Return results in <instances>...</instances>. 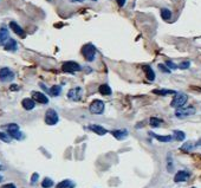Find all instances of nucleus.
Segmentation results:
<instances>
[{
	"label": "nucleus",
	"mask_w": 201,
	"mask_h": 188,
	"mask_svg": "<svg viewBox=\"0 0 201 188\" xmlns=\"http://www.w3.org/2000/svg\"><path fill=\"white\" fill-rule=\"evenodd\" d=\"M82 54L88 62H93L96 57V47L93 44H86L82 47Z\"/></svg>",
	"instance_id": "nucleus-1"
},
{
	"label": "nucleus",
	"mask_w": 201,
	"mask_h": 188,
	"mask_svg": "<svg viewBox=\"0 0 201 188\" xmlns=\"http://www.w3.org/2000/svg\"><path fill=\"white\" fill-rule=\"evenodd\" d=\"M104 108H105V104H104L103 101L95 99V101H93V103L90 104V106H89V110L93 115H100V114L104 113Z\"/></svg>",
	"instance_id": "nucleus-2"
},
{
	"label": "nucleus",
	"mask_w": 201,
	"mask_h": 188,
	"mask_svg": "<svg viewBox=\"0 0 201 188\" xmlns=\"http://www.w3.org/2000/svg\"><path fill=\"white\" fill-rule=\"evenodd\" d=\"M59 121V116L54 109H49L45 113V123L47 126H54Z\"/></svg>",
	"instance_id": "nucleus-3"
},
{
	"label": "nucleus",
	"mask_w": 201,
	"mask_h": 188,
	"mask_svg": "<svg viewBox=\"0 0 201 188\" xmlns=\"http://www.w3.org/2000/svg\"><path fill=\"white\" fill-rule=\"evenodd\" d=\"M188 101V96L186 94H176L175 97L173 98V101L170 102L171 108H181L186 104V102Z\"/></svg>",
	"instance_id": "nucleus-4"
},
{
	"label": "nucleus",
	"mask_w": 201,
	"mask_h": 188,
	"mask_svg": "<svg viewBox=\"0 0 201 188\" xmlns=\"http://www.w3.org/2000/svg\"><path fill=\"white\" fill-rule=\"evenodd\" d=\"M195 108L193 106H187V108H178V110L175 111V116L178 118H185V117H188V116H192L195 114Z\"/></svg>",
	"instance_id": "nucleus-5"
},
{
	"label": "nucleus",
	"mask_w": 201,
	"mask_h": 188,
	"mask_svg": "<svg viewBox=\"0 0 201 188\" xmlns=\"http://www.w3.org/2000/svg\"><path fill=\"white\" fill-rule=\"evenodd\" d=\"M62 70L64 72H70V74H75L77 71L82 70V66L76 63V62H65L62 65Z\"/></svg>",
	"instance_id": "nucleus-6"
},
{
	"label": "nucleus",
	"mask_w": 201,
	"mask_h": 188,
	"mask_svg": "<svg viewBox=\"0 0 201 188\" xmlns=\"http://www.w3.org/2000/svg\"><path fill=\"white\" fill-rule=\"evenodd\" d=\"M82 96H83V89L79 88V86H76V88H72L70 89L69 92H68V98L73 101V102H78L82 99Z\"/></svg>",
	"instance_id": "nucleus-7"
},
{
	"label": "nucleus",
	"mask_w": 201,
	"mask_h": 188,
	"mask_svg": "<svg viewBox=\"0 0 201 188\" xmlns=\"http://www.w3.org/2000/svg\"><path fill=\"white\" fill-rule=\"evenodd\" d=\"M14 79V72L8 68L0 69V81L4 83L11 82Z\"/></svg>",
	"instance_id": "nucleus-8"
},
{
	"label": "nucleus",
	"mask_w": 201,
	"mask_h": 188,
	"mask_svg": "<svg viewBox=\"0 0 201 188\" xmlns=\"http://www.w3.org/2000/svg\"><path fill=\"white\" fill-rule=\"evenodd\" d=\"M32 98L36 101V102H38L40 104H47L49 103V98L44 95V94H41V92H39V91H32Z\"/></svg>",
	"instance_id": "nucleus-9"
},
{
	"label": "nucleus",
	"mask_w": 201,
	"mask_h": 188,
	"mask_svg": "<svg viewBox=\"0 0 201 188\" xmlns=\"http://www.w3.org/2000/svg\"><path fill=\"white\" fill-rule=\"evenodd\" d=\"M10 27H11V30L13 31L16 34H18L19 37H22V38H25V31L23 30V27L20 26V25H18V24L16 23V22H11L10 23Z\"/></svg>",
	"instance_id": "nucleus-10"
},
{
	"label": "nucleus",
	"mask_w": 201,
	"mask_h": 188,
	"mask_svg": "<svg viewBox=\"0 0 201 188\" xmlns=\"http://www.w3.org/2000/svg\"><path fill=\"white\" fill-rule=\"evenodd\" d=\"M22 106L25 110H32L36 106V101L33 98H24L22 102Z\"/></svg>",
	"instance_id": "nucleus-11"
},
{
	"label": "nucleus",
	"mask_w": 201,
	"mask_h": 188,
	"mask_svg": "<svg viewBox=\"0 0 201 188\" xmlns=\"http://www.w3.org/2000/svg\"><path fill=\"white\" fill-rule=\"evenodd\" d=\"M88 128L90 129L91 131H93L95 134H97V135H105L107 133H108V130L107 129H104L103 127H100V126H97V124H91V126H89Z\"/></svg>",
	"instance_id": "nucleus-12"
},
{
	"label": "nucleus",
	"mask_w": 201,
	"mask_h": 188,
	"mask_svg": "<svg viewBox=\"0 0 201 188\" xmlns=\"http://www.w3.org/2000/svg\"><path fill=\"white\" fill-rule=\"evenodd\" d=\"M110 133H111V135L114 136L115 138H117V140H124V138L128 136V130H125V129L112 130V131H110Z\"/></svg>",
	"instance_id": "nucleus-13"
},
{
	"label": "nucleus",
	"mask_w": 201,
	"mask_h": 188,
	"mask_svg": "<svg viewBox=\"0 0 201 188\" xmlns=\"http://www.w3.org/2000/svg\"><path fill=\"white\" fill-rule=\"evenodd\" d=\"M188 178H189V173H188V172H186V170H180V172H178V173L175 174L174 181H175V182H183V181H186Z\"/></svg>",
	"instance_id": "nucleus-14"
},
{
	"label": "nucleus",
	"mask_w": 201,
	"mask_h": 188,
	"mask_svg": "<svg viewBox=\"0 0 201 188\" xmlns=\"http://www.w3.org/2000/svg\"><path fill=\"white\" fill-rule=\"evenodd\" d=\"M4 49L6 50V51H17V49H18V44H17V42L14 39H8L7 42L5 43V45H4Z\"/></svg>",
	"instance_id": "nucleus-15"
},
{
	"label": "nucleus",
	"mask_w": 201,
	"mask_h": 188,
	"mask_svg": "<svg viewBox=\"0 0 201 188\" xmlns=\"http://www.w3.org/2000/svg\"><path fill=\"white\" fill-rule=\"evenodd\" d=\"M143 71H144V74H146V78H147L148 81H150V82L154 81L156 76H155L154 70L150 68L149 65H144V66H143Z\"/></svg>",
	"instance_id": "nucleus-16"
},
{
	"label": "nucleus",
	"mask_w": 201,
	"mask_h": 188,
	"mask_svg": "<svg viewBox=\"0 0 201 188\" xmlns=\"http://www.w3.org/2000/svg\"><path fill=\"white\" fill-rule=\"evenodd\" d=\"M8 39V31L7 29H5V27H2V29H0V45H5V43L7 42Z\"/></svg>",
	"instance_id": "nucleus-17"
},
{
	"label": "nucleus",
	"mask_w": 201,
	"mask_h": 188,
	"mask_svg": "<svg viewBox=\"0 0 201 188\" xmlns=\"http://www.w3.org/2000/svg\"><path fill=\"white\" fill-rule=\"evenodd\" d=\"M98 91H100V95H103V96H109V95H111V88L109 86L108 84H102L100 85V88H98Z\"/></svg>",
	"instance_id": "nucleus-18"
},
{
	"label": "nucleus",
	"mask_w": 201,
	"mask_h": 188,
	"mask_svg": "<svg viewBox=\"0 0 201 188\" xmlns=\"http://www.w3.org/2000/svg\"><path fill=\"white\" fill-rule=\"evenodd\" d=\"M75 186H76L75 182H72L71 180H63L56 186V188H75Z\"/></svg>",
	"instance_id": "nucleus-19"
},
{
	"label": "nucleus",
	"mask_w": 201,
	"mask_h": 188,
	"mask_svg": "<svg viewBox=\"0 0 201 188\" xmlns=\"http://www.w3.org/2000/svg\"><path fill=\"white\" fill-rule=\"evenodd\" d=\"M149 135L153 136L154 138H156L157 141H160V142H170L171 140H173V137L170 135H166V136H161V135H156L154 133H149Z\"/></svg>",
	"instance_id": "nucleus-20"
},
{
	"label": "nucleus",
	"mask_w": 201,
	"mask_h": 188,
	"mask_svg": "<svg viewBox=\"0 0 201 188\" xmlns=\"http://www.w3.org/2000/svg\"><path fill=\"white\" fill-rule=\"evenodd\" d=\"M7 134L12 138H14V140H23L24 138V134L18 129V130H12V131H7Z\"/></svg>",
	"instance_id": "nucleus-21"
},
{
	"label": "nucleus",
	"mask_w": 201,
	"mask_h": 188,
	"mask_svg": "<svg viewBox=\"0 0 201 188\" xmlns=\"http://www.w3.org/2000/svg\"><path fill=\"white\" fill-rule=\"evenodd\" d=\"M173 137L176 140V141H183L186 138V134L183 131H181V130H174L173 131Z\"/></svg>",
	"instance_id": "nucleus-22"
},
{
	"label": "nucleus",
	"mask_w": 201,
	"mask_h": 188,
	"mask_svg": "<svg viewBox=\"0 0 201 188\" xmlns=\"http://www.w3.org/2000/svg\"><path fill=\"white\" fill-rule=\"evenodd\" d=\"M49 92H50V95L51 96H53V97H57V96H59L61 95V92H62V86H59V85H53L50 90H49Z\"/></svg>",
	"instance_id": "nucleus-23"
},
{
	"label": "nucleus",
	"mask_w": 201,
	"mask_h": 188,
	"mask_svg": "<svg viewBox=\"0 0 201 188\" xmlns=\"http://www.w3.org/2000/svg\"><path fill=\"white\" fill-rule=\"evenodd\" d=\"M161 18L163 20H169L171 18V11L168 8H161Z\"/></svg>",
	"instance_id": "nucleus-24"
},
{
	"label": "nucleus",
	"mask_w": 201,
	"mask_h": 188,
	"mask_svg": "<svg viewBox=\"0 0 201 188\" xmlns=\"http://www.w3.org/2000/svg\"><path fill=\"white\" fill-rule=\"evenodd\" d=\"M149 123H150V127H153V128H159V127L161 126V123H162V120H160V118H157V117H152V118L149 120Z\"/></svg>",
	"instance_id": "nucleus-25"
},
{
	"label": "nucleus",
	"mask_w": 201,
	"mask_h": 188,
	"mask_svg": "<svg viewBox=\"0 0 201 188\" xmlns=\"http://www.w3.org/2000/svg\"><path fill=\"white\" fill-rule=\"evenodd\" d=\"M155 95H160V96H166V95H170V94H173V95H176V92L173 90H164V89H161V90H153Z\"/></svg>",
	"instance_id": "nucleus-26"
},
{
	"label": "nucleus",
	"mask_w": 201,
	"mask_h": 188,
	"mask_svg": "<svg viewBox=\"0 0 201 188\" xmlns=\"http://www.w3.org/2000/svg\"><path fill=\"white\" fill-rule=\"evenodd\" d=\"M53 186V181L51 180L50 178H45L43 182H41V187L43 188H50Z\"/></svg>",
	"instance_id": "nucleus-27"
},
{
	"label": "nucleus",
	"mask_w": 201,
	"mask_h": 188,
	"mask_svg": "<svg viewBox=\"0 0 201 188\" xmlns=\"http://www.w3.org/2000/svg\"><path fill=\"white\" fill-rule=\"evenodd\" d=\"M0 140L4 141V142H6V143H10L11 142V140H12V137L8 135V134H6V133L0 131Z\"/></svg>",
	"instance_id": "nucleus-28"
},
{
	"label": "nucleus",
	"mask_w": 201,
	"mask_h": 188,
	"mask_svg": "<svg viewBox=\"0 0 201 188\" xmlns=\"http://www.w3.org/2000/svg\"><path fill=\"white\" fill-rule=\"evenodd\" d=\"M5 128L7 129V131H12V130H18L19 129V126L17 123H10V124H6Z\"/></svg>",
	"instance_id": "nucleus-29"
},
{
	"label": "nucleus",
	"mask_w": 201,
	"mask_h": 188,
	"mask_svg": "<svg viewBox=\"0 0 201 188\" xmlns=\"http://www.w3.org/2000/svg\"><path fill=\"white\" fill-rule=\"evenodd\" d=\"M189 66H191V62H188V60L182 62V63L179 64V69H181V70H186V69H188Z\"/></svg>",
	"instance_id": "nucleus-30"
},
{
	"label": "nucleus",
	"mask_w": 201,
	"mask_h": 188,
	"mask_svg": "<svg viewBox=\"0 0 201 188\" xmlns=\"http://www.w3.org/2000/svg\"><path fill=\"white\" fill-rule=\"evenodd\" d=\"M192 148H193V144H192L191 142H188V143H185V144L181 147V150L189 151V150H192Z\"/></svg>",
	"instance_id": "nucleus-31"
},
{
	"label": "nucleus",
	"mask_w": 201,
	"mask_h": 188,
	"mask_svg": "<svg viewBox=\"0 0 201 188\" xmlns=\"http://www.w3.org/2000/svg\"><path fill=\"white\" fill-rule=\"evenodd\" d=\"M166 65H167L170 70H176V69L179 68L176 64H174V63H173V62H170V60H167V62H166Z\"/></svg>",
	"instance_id": "nucleus-32"
},
{
	"label": "nucleus",
	"mask_w": 201,
	"mask_h": 188,
	"mask_svg": "<svg viewBox=\"0 0 201 188\" xmlns=\"http://www.w3.org/2000/svg\"><path fill=\"white\" fill-rule=\"evenodd\" d=\"M173 162H171V158H170V155H168V161H167V169H168V172H173Z\"/></svg>",
	"instance_id": "nucleus-33"
},
{
	"label": "nucleus",
	"mask_w": 201,
	"mask_h": 188,
	"mask_svg": "<svg viewBox=\"0 0 201 188\" xmlns=\"http://www.w3.org/2000/svg\"><path fill=\"white\" fill-rule=\"evenodd\" d=\"M159 69H160L162 72H166V74H169L170 72V69L167 68L166 64H159Z\"/></svg>",
	"instance_id": "nucleus-34"
},
{
	"label": "nucleus",
	"mask_w": 201,
	"mask_h": 188,
	"mask_svg": "<svg viewBox=\"0 0 201 188\" xmlns=\"http://www.w3.org/2000/svg\"><path fill=\"white\" fill-rule=\"evenodd\" d=\"M38 178H39L38 173H33V175H32V178H31V185H34V183L37 182V180H38Z\"/></svg>",
	"instance_id": "nucleus-35"
},
{
	"label": "nucleus",
	"mask_w": 201,
	"mask_h": 188,
	"mask_svg": "<svg viewBox=\"0 0 201 188\" xmlns=\"http://www.w3.org/2000/svg\"><path fill=\"white\" fill-rule=\"evenodd\" d=\"M116 1H117V4H118V6H120V7H123L127 0H116Z\"/></svg>",
	"instance_id": "nucleus-36"
},
{
	"label": "nucleus",
	"mask_w": 201,
	"mask_h": 188,
	"mask_svg": "<svg viewBox=\"0 0 201 188\" xmlns=\"http://www.w3.org/2000/svg\"><path fill=\"white\" fill-rule=\"evenodd\" d=\"M10 89H11L12 91H17V90H19V86L16 85V84H12V85L10 86Z\"/></svg>",
	"instance_id": "nucleus-37"
},
{
	"label": "nucleus",
	"mask_w": 201,
	"mask_h": 188,
	"mask_svg": "<svg viewBox=\"0 0 201 188\" xmlns=\"http://www.w3.org/2000/svg\"><path fill=\"white\" fill-rule=\"evenodd\" d=\"M2 188H17V187L13 185V183H7V185H4Z\"/></svg>",
	"instance_id": "nucleus-38"
},
{
	"label": "nucleus",
	"mask_w": 201,
	"mask_h": 188,
	"mask_svg": "<svg viewBox=\"0 0 201 188\" xmlns=\"http://www.w3.org/2000/svg\"><path fill=\"white\" fill-rule=\"evenodd\" d=\"M195 146H201V138H199V140H198V142H196V144H195Z\"/></svg>",
	"instance_id": "nucleus-39"
},
{
	"label": "nucleus",
	"mask_w": 201,
	"mask_h": 188,
	"mask_svg": "<svg viewBox=\"0 0 201 188\" xmlns=\"http://www.w3.org/2000/svg\"><path fill=\"white\" fill-rule=\"evenodd\" d=\"M71 1H76V2H83L85 0H71Z\"/></svg>",
	"instance_id": "nucleus-40"
},
{
	"label": "nucleus",
	"mask_w": 201,
	"mask_h": 188,
	"mask_svg": "<svg viewBox=\"0 0 201 188\" xmlns=\"http://www.w3.org/2000/svg\"><path fill=\"white\" fill-rule=\"evenodd\" d=\"M1 180H2V176H0V181H1Z\"/></svg>",
	"instance_id": "nucleus-41"
},
{
	"label": "nucleus",
	"mask_w": 201,
	"mask_h": 188,
	"mask_svg": "<svg viewBox=\"0 0 201 188\" xmlns=\"http://www.w3.org/2000/svg\"><path fill=\"white\" fill-rule=\"evenodd\" d=\"M1 169H2V167H1V166H0V170H1Z\"/></svg>",
	"instance_id": "nucleus-42"
},
{
	"label": "nucleus",
	"mask_w": 201,
	"mask_h": 188,
	"mask_svg": "<svg viewBox=\"0 0 201 188\" xmlns=\"http://www.w3.org/2000/svg\"><path fill=\"white\" fill-rule=\"evenodd\" d=\"M47 1H51V0H47Z\"/></svg>",
	"instance_id": "nucleus-43"
},
{
	"label": "nucleus",
	"mask_w": 201,
	"mask_h": 188,
	"mask_svg": "<svg viewBox=\"0 0 201 188\" xmlns=\"http://www.w3.org/2000/svg\"><path fill=\"white\" fill-rule=\"evenodd\" d=\"M192 188H195V187H192Z\"/></svg>",
	"instance_id": "nucleus-44"
}]
</instances>
